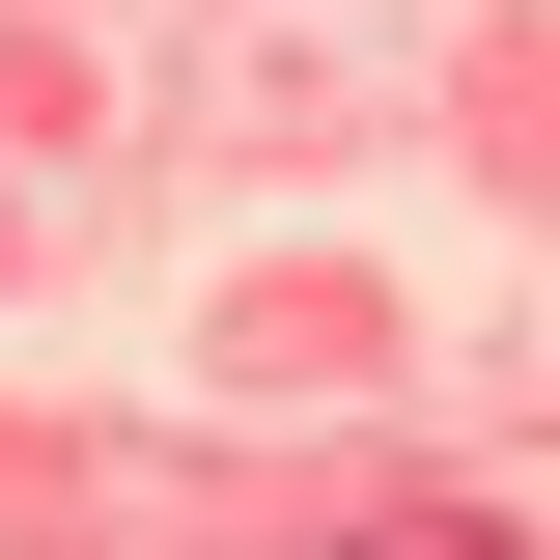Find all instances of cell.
<instances>
[{
    "label": "cell",
    "mask_w": 560,
    "mask_h": 560,
    "mask_svg": "<svg viewBox=\"0 0 560 560\" xmlns=\"http://www.w3.org/2000/svg\"><path fill=\"white\" fill-rule=\"evenodd\" d=\"M308 560H533V533H504V504H337Z\"/></svg>",
    "instance_id": "6da1fadb"
}]
</instances>
